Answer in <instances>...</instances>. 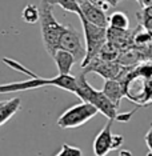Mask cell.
<instances>
[{
  "mask_svg": "<svg viewBox=\"0 0 152 156\" xmlns=\"http://www.w3.org/2000/svg\"><path fill=\"white\" fill-rule=\"evenodd\" d=\"M64 26L60 24L55 19L52 4L49 0H41L40 2V31L41 39L45 51L51 56L55 55V52L59 49L60 36L63 34Z\"/></svg>",
  "mask_w": 152,
  "mask_h": 156,
  "instance_id": "obj_3",
  "label": "cell"
},
{
  "mask_svg": "<svg viewBox=\"0 0 152 156\" xmlns=\"http://www.w3.org/2000/svg\"><path fill=\"white\" fill-rule=\"evenodd\" d=\"M79 19L83 27L84 40H86V48H87V56L84 59V62L82 63V68H84L91 60L97 58L103 47L108 43V28L95 26V24L87 22L82 16H79Z\"/></svg>",
  "mask_w": 152,
  "mask_h": 156,
  "instance_id": "obj_4",
  "label": "cell"
},
{
  "mask_svg": "<svg viewBox=\"0 0 152 156\" xmlns=\"http://www.w3.org/2000/svg\"><path fill=\"white\" fill-rule=\"evenodd\" d=\"M136 17H137V23H141L143 20L152 17V5L146 7V8H141L139 12H136Z\"/></svg>",
  "mask_w": 152,
  "mask_h": 156,
  "instance_id": "obj_18",
  "label": "cell"
},
{
  "mask_svg": "<svg viewBox=\"0 0 152 156\" xmlns=\"http://www.w3.org/2000/svg\"><path fill=\"white\" fill-rule=\"evenodd\" d=\"M97 113L99 109L95 105H92L91 103L82 101L65 109L58 119V126L63 129L77 128V127H82L83 124L90 122Z\"/></svg>",
  "mask_w": 152,
  "mask_h": 156,
  "instance_id": "obj_5",
  "label": "cell"
},
{
  "mask_svg": "<svg viewBox=\"0 0 152 156\" xmlns=\"http://www.w3.org/2000/svg\"><path fill=\"white\" fill-rule=\"evenodd\" d=\"M108 28L116 31H128L129 28V19L124 12L115 11L108 16Z\"/></svg>",
  "mask_w": 152,
  "mask_h": 156,
  "instance_id": "obj_13",
  "label": "cell"
},
{
  "mask_svg": "<svg viewBox=\"0 0 152 156\" xmlns=\"http://www.w3.org/2000/svg\"><path fill=\"white\" fill-rule=\"evenodd\" d=\"M49 3H51L52 5L58 4V5L62 7L64 11L76 13L77 16L82 13V11H80V5H79V3H77L76 0H49Z\"/></svg>",
  "mask_w": 152,
  "mask_h": 156,
  "instance_id": "obj_16",
  "label": "cell"
},
{
  "mask_svg": "<svg viewBox=\"0 0 152 156\" xmlns=\"http://www.w3.org/2000/svg\"><path fill=\"white\" fill-rule=\"evenodd\" d=\"M20 107H22V99L20 98H13L9 100L0 101V126H4L8 120H11L20 109Z\"/></svg>",
  "mask_w": 152,
  "mask_h": 156,
  "instance_id": "obj_12",
  "label": "cell"
},
{
  "mask_svg": "<svg viewBox=\"0 0 152 156\" xmlns=\"http://www.w3.org/2000/svg\"><path fill=\"white\" fill-rule=\"evenodd\" d=\"M22 17L28 24H35L40 22V8L35 4H27L22 11Z\"/></svg>",
  "mask_w": 152,
  "mask_h": 156,
  "instance_id": "obj_14",
  "label": "cell"
},
{
  "mask_svg": "<svg viewBox=\"0 0 152 156\" xmlns=\"http://www.w3.org/2000/svg\"><path fill=\"white\" fill-rule=\"evenodd\" d=\"M144 141H146V145H147L148 151H150L148 152V156H152V127L147 131L146 136H144Z\"/></svg>",
  "mask_w": 152,
  "mask_h": 156,
  "instance_id": "obj_20",
  "label": "cell"
},
{
  "mask_svg": "<svg viewBox=\"0 0 152 156\" xmlns=\"http://www.w3.org/2000/svg\"><path fill=\"white\" fill-rule=\"evenodd\" d=\"M105 94L109 100H111L116 107H120V101H122L123 98H127V88L124 81L120 80H105L103 90H101Z\"/></svg>",
  "mask_w": 152,
  "mask_h": 156,
  "instance_id": "obj_10",
  "label": "cell"
},
{
  "mask_svg": "<svg viewBox=\"0 0 152 156\" xmlns=\"http://www.w3.org/2000/svg\"><path fill=\"white\" fill-rule=\"evenodd\" d=\"M80 11H82V13L79 16L84 17L87 22L92 23L95 26H99V27L108 28V17L101 8H99V7L91 4L90 2H87L80 5Z\"/></svg>",
  "mask_w": 152,
  "mask_h": 156,
  "instance_id": "obj_9",
  "label": "cell"
},
{
  "mask_svg": "<svg viewBox=\"0 0 152 156\" xmlns=\"http://www.w3.org/2000/svg\"><path fill=\"white\" fill-rule=\"evenodd\" d=\"M77 3H79V5H82V4H84V3H87L88 0H76Z\"/></svg>",
  "mask_w": 152,
  "mask_h": 156,
  "instance_id": "obj_23",
  "label": "cell"
},
{
  "mask_svg": "<svg viewBox=\"0 0 152 156\" xmlns=\"http://www.w3.org/2000/svg\"><path fill=\"white\" fill-rule=\"evenodd\" d=\"M112 123L114 120H108V123L101 128L94 140V154L95 156H107L114 151V136L112 133Z\"/></svg>",
  "mask_w": 152,
  "mask_h": 156,
  "instance_id": "obj_8",
  "label": "cell"
},
{
  "mask_svg": "<svg viewBox=\"0 0 152 156\" xmlns=\"http://www.w3.org/2000/svg\"><path fill=\"white\" fill-rule=\"evenodd\" d=\"M118 156H132V152L129 150H120Z\"/></svg>",
  "mask_w": 152,
  "mask_h": 156,
  "instance_id": "obj_22",
  "label": "cell"
},
{
  "mask_svg": "<svg viewBox=\"0 0 152 156\" xmlns=\"http://www.w3.org/2000/svg\"><path fill=\"white\" fill-rule=\"evenodd\" d=\"M3 63L5 66H8L9 68L23 72L26 75L31 76L30 80L26 81H13V83H7L0 86V92L2 94H8V92H24L30 90H36L40 87H58L60 90H65L68 92L77 95V83L76 77L72 75H58L51 79H44V77L34 73L31 69H28L27 67L17 63L16 60L9 59V58H3Z\"/></svg>",
  "mask_w": 152,
  "mask_h": 156,
  "instance_id": "obj_1",
  "label": "cell"
},
{
  "mask_svg": "<svg viewBox=\"0 0 152 156\" xmlns=\"http://www.w3.org/2000/svg\"><path fill=\"white\" fill-rule=\"evenodd\" d=\"M129 68L131 67H124L118 62H107V60H103L100 58H95L82 69L86 73H90V72L97 73L104 80L124 81L125 77L128 76V73L131 72Z\"/></svg>",
  "mask_w": 152,
  "mask_h": 156,
  "instance_id": "obj_6",
  "label": "cell"
},
{
  "mask_svg": "<svg viewBox=\"0 0 152 156\" xmlns=\"http://www.w3.org/2000/svg\"><path fill=\"white\" fill-rule=\"evenodd\" d=\"M86 72H80L76 76V83H77V95L76 96L84 103H91L92 105H95L99 112L103 113L105 118H108V120H116L119 116L118 113V107L112 103L109 99L105 96V94L103 91H97L91 86L87 81Z\"/></svg>",
  "mask_w": 152,
  "mask_h": 156,
  "instance_id": "obj_2",
  "label": "cell"
},
{
  "mask_svg": "<svg viewBox=\"0 0 152 156\" xmlns=\"http://www.w3.org/2000/svg\"><path fill=\"white\" fill-rule=\"evenodd\" d=\"M88 2L91 3V4H94V5H96L99 7V8H101L104 12H107L109 8H111V4H109V2L108 0H88Z\"/></svg>",
  "mask_w": 152,
  "mask_h": 156,
  "instance_id": "obj_19",
  "label": "cell"
},
{
  "mask_svg": "<svg viewBox=\"0 0 152 156\" xmlns=\"http://www.w3.org/2000/svg\"><path fill=\"white\" fill-rule=\"evenodd\" d=\"M59 49H64L75 56L76 62L83 63L87 56V48L83 45V40L80 34L71 26H64L63 34L60 36Z\"/></svg>",
  "mask_w": 152,
  "mask_h": 156,
  "instance_id": "obj_7",
  "label": "cell"
},
{
  "mask_svg": "<svg viewBox=\"0 0 152 156\" xmlns=\"http://www.w3.org/2000/svg\"><path fill=\"white\" fill-rule=\"evenodd\" d=\"M52 59L55 60V64L58 67V75H71V69L77 63L75 56L64 49H58Z\"/></svg>",
  "mask_w": 152,
  "mask_h": 156,
  "instance_id": "obj_11",
  "label": "cell"
},
{
  "mask_svg": "<svg viewBox=\"0 0 152 156\" xmlns=\"http://www.w3.org/2000/svg\"><path fill=\"white\" fill-rule=\"evenodd\" d=\"M152 43V36L141 26H137V30L133 31V45L136 47H148Z\"/></svg>",
  "mask_w": 152,
  "mask_h": 156,
  "instance_id": "obj_15",
  "label": "cell"
},
{
  "mask_svg": "<svg viewBox=\"0 0 152 156\" xmlns=\"http://www.w3.org/2000/svg\"><path fill=\"white\" fill-rule=\"evenodd\" d=\"M56 156H83V152L77 147H73V145L69 144H63Z\"/></svg>",
  "mask_w": 152,
  "mask_h": 156,
  "instance_id": "obj_17",
  "label": "cell"
},
{
  "mask_svg": "<svg viewBox=\"0 0 152 156\" xmlns=\"http://www.w3.org/2000/svg\"><path fill=\"white\" fill-rule=\"evenodd\" d=\"M139 26L143 27L144 30H146L147 32L152 36V17H150V19H146V20H143L141 23H139Z\"/></svg>",
  "mask_w": 152,
  "mask_h": 156,
  "instance_id": "obj_21",
  "label": "cell"
}]
</instances>
